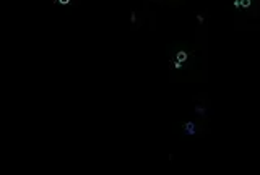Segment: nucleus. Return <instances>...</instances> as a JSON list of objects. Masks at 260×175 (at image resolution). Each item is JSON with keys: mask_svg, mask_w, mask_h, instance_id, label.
Returning a JSON list of instances; mask_svg holds the SVG:
<instances>
[{"mask_svg": "<svg viewBox=\"0 0 260 175\" xmlns=\"http://www.w3.org/2000/svg\"><path fill=\"white\" fill-rule=\"evenodd\" d=\"M185 57H187V55H185L184 52H179V54H177V60H179V62H184Z\"/></svg>", "mask_w": 260, "mask_h": 175, "instance_id": "2", "label": "nucleus"}, {"mask_svg": "<svg viewBox=\"0 0 260 175\" xmlns=\"http://www.w3.org/2000/svg\"><path fill=\"white\" fill-rule=\"evenodd\" d=\"M185 133H187V135H195V125H193V122H187L185 123Z\"/></svg>", "mask_w": 260, "mask_h": 175, "instance_id": "1", "label": "nucleus"}, {"mask_svg": "<svg viewBox=\"0 0 260 175\" xmlns=\"http://www.w3.org/2000/svg\"><path fill=\"white\" fill-rule=\"evenodd\" d=\"M60 2H62V3H67V2H68V0H60Z\"/></svg>", "mask_w": 260, "mask_h": 175, "instance_id": "4", "label": "nucleus"}, {"mask_svg": "<svg viewBox=\"0 0 260 175\" xmlns=\"http://www.w3.org/2000/svg\"><path fill=\"white\" fill-rule=\"evenodd\" d=\"M242 5H244V7H247V5H249V0H242Z\"/></svg>", "mask_w": 260, "mask_h": 175, "instance_id": "3", "label": "nucleus"}]
</instances>
